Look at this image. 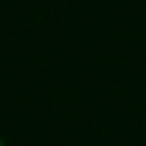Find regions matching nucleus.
Masks as SVG:
<instances>
[{"label": "nucleus", "instance_id": "f257e3e1", "mask_svg": "<svg viewBox=\"0 0 146 146\" xmlns=\"http://www.w3.org/2000/svg\"><path fill=\"white\" fill-rule=\"evenodd\" d=\"M0 146H5V143H3V138H0Z\"/></svg>", "mask_w": 146, "mask_h": 146}]
</instances>
